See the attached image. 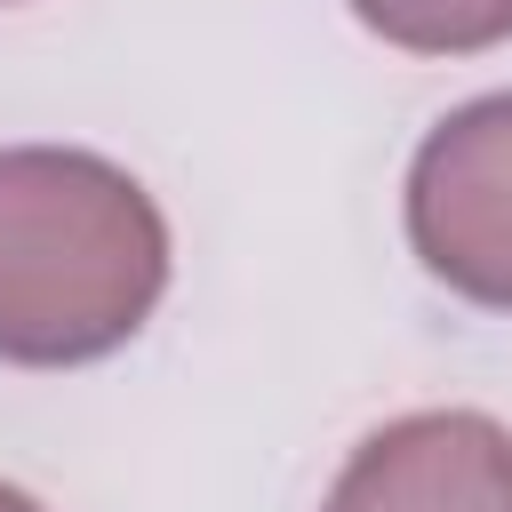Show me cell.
<instances>
[{
	"label": "cell",
	"mask_w": 512,
	"mask_h": 512,
	"mask_svg": "<svg viewBox=\"0 0 512 512\" xmlns=\"http://www.w3.org/2000/svg\"><path fill=\"white\" fill-rule=\"evenodd\" d=\"M408 248L416 264L480 304L512 312V88L456 104L408 160Z\"/></svg>",
	"instance_id": "obj_2"
},
{
	"label": "cell",
	"mask_w": 512,
	"mask_h": 512,
	"mask_svg": "<svg viewBox=\"0 0 512 512\" xmlns=\"http://www.w3.org/2000/svg\"><path fill=\"white\" fill-rule=\"evenodd\" d=\"M352 16L408 56H480L512 40V0H352Z\"/></svg>",
	"instance_id": "obj_4"
},
{
	"label": "cell",
	"mask_w": 512,
	"mask_h": 512,
	"mask_svg": "<svg viewBox=\"0 0 512 512\" xmlns=\"http://www.w3.org/2000/svg\"><path fill=\"white\" fill-rule=\"evenodd\" d=\"M0 512H48V504H40V496H24L16 480H0Z\"/></svg>",
	"instance_id": "obj_5"
},
{
	"label": "cell",
	"mask_w": 512,
	"mask_h": 512,
	"mask_svg": "<svg viewBox=\"0 0 512 512\" xmlns=\"http://www.w3.org/2000/svg\"><path fill=\"white\" fill-rule=\"evenodd\" d=\"M320 512H512V432L480 408H416L376 424Z\"/></svg>",
	"instance_id": "obj_3"
},
{
	"label": "cell",
	"mask_w": 512,
	"mask_h": 512,
	"mask_svg": "<svg viewBox=\"0 0 512 512\" xmlns=\"http://www.w3.org/2000/svg\"><path fill=\"white\" fill-rule=\"evenodd\" d=\"M168 296V216L104 152H0V360L88 368Z\"/></svg>",
	"instance_id": "obj_1"
}]
</instances>
